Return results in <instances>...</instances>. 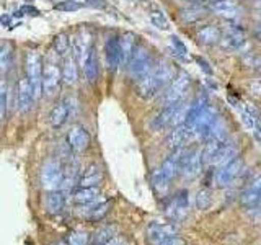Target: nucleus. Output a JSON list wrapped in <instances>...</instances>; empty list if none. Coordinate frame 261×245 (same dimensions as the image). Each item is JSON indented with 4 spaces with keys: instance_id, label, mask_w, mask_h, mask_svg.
<instances>
[{
    "instance_id": "f257e3e1",
    "label": "nucleus",
    "mask_w": 261,
    "mask_h": 245,
    "mask_svg": "<svg viewBox=\"0 0 261 245\" xmlns=\"http://www.w3.org/2000/svg\"><path fill=\"white\" fill-rule=\"evenodd\" d=\"M175 77H176V70L173 64H170L167 61L153 64L152 69L142 79L137 80L136 92L144 100H150V98L157 96Z\"/></svg>"
},
{
    "instance_id": "f03ea898",
    "label": "nucleus",
    "mask_w": 261,
    "mask_h": 245,
    "mask_svg": "<svg viewBox=\"0 0 261 245\" xmlns=\"http://www.w3.org/2000/svg\"><path fill=\"white\" fill-rule=\"evenodd\" d=\"M188 108H190V105H185L183 100L178 102V103H173V105L163 106V108L155 114L150 121L152 129L160 131V129L176 128L179 125H185Z\"/></svg>"
},
{
    "instance_id": "7ed1b4c3",
    "label": "nucleus",
    "mask_w": 261,
    "mask_h": 245,
    "mask_svg": "<svg viewBox=\"0 0 261 245\" xmlns=\"http://www.w3.org/2000/svg\"><path fill=\"white\" fill-rule=\"evenodd\" d=\"M185 149L179 147V149H175L168 157L163 160L162 165L155 170V174L152 177V183L157 190H165V188L170 185V182L176 177V174L181 168V159H183Z\"/></svg>"
},
{
    "instance_id": "20e7f679",
    "label": "nucleus",
    "mask_w": 261,
    "mask_h": 245,
    "mask_svg": "<svg viewBox=\"0 0 261 245\" xmlns=\"http://www.w3.org/2000/svg\"><path fill=\"white\" fill-rule=\"evenodd\" d=\"M190 82H191V79L186 72L176 74V77L160 92L159 105H162V108H163V106L181 102L188 92V88H190Z\"/></svg>"
},
{
    "instance_id": "39448f33",
    "label": "nucleus",
    "mask_w": 261,
    "mask_h": 245,
    "mask_svg": "<svg viewBox=\"0 0 261 245\" xmlns=\"http://www.w3.org/2000/svg\"><path fill=\"white\" fill-rule=\"evenodd\" d=\"M24 67H27V77L33 90V98L38 100V98L43 95V61H41V56L36 51H30L27 54V59H24Z\"/></svg>"
},
{
    "instance_id": "423d86ee",
    "label": "nucleus",
    "mask_w": 261,
    "mask_h": 245,
    "mask_svg": "<svg viewBox=\"0 0 261 245\" xmlns=\"http://www.w3.org/2000/svg\"><path fill=\"white\" fill-rule=\"evenodd\" d=\"M152 65H153V59H152V54L149 51V47L139 44L136 47L134 54L130 56L129 62H127V74H129L130 79L139 80L152 69Z\"/></svg>"
},
{
    "instance_id": "0eeeda50",
    "label": "nucleus",
    "mask_w": 261,
    "mask_h": 245,
    "mask_svg": "<svg viewBox=\"0 0 261 245\" xmlns=\"http://www.w3.org/2000/svg\"><path fill=\"white\" fill-rule=\"evenodd\" d=\"M64 168L59 160L49 159L41 167V185H43L47 191L61 190L64 183Z\"/></svg>"
},
{
    "instance_id": "6e6552de",
    "label": "nucleus",
    "mask_w": 261,
    "mask_h": 245,
    "mask_svg": "<svg viewBox=\"0 0 261 245\" xmlns=\"http://www.w3.org/2000/svg\"><path fill=\"white\" fill-rule=\"evenodd\" d=\"M202 165H204V155H202V149H198V147H194V149H185V154H183V159H181V175L185 178H194L201 174L202 170Z\"/></svg>"
},
{
    "instance_id": "1a4fd4ad",
    "label": "nucleus",
    "mask_w": 261,
    "mask_h": 245,
    "mask_svg": "<svg viewBox=\"0 0 261 245\" xmlns=\"http://www.w3.org/2000/svg\"><path fill=\"white\" fill-rule=\"evenodd\" d=\"M242 167H243V162H242L240 157H237V155L228 162H225L224 165H220L219 170L216 172L217 186H228V185H230L233 180L240 175Z\"/></svg>"
},
{
    "instance_id": "9d476101",
    "label": "nucleus",
    "mask_w": 261,
    "mask_h": 245,
    "mask_svg": "<svg viewBox=\"0 0 261 245\" xmlns=\"http://www.w3.org/2000/svg\"><path fill=\"white\" fill-rule=\"evenodd\" d=\"M62 82V72L59 65L54 62H47L43 69V92L47 96H53L59 92Z\"/></svg>"
},
{
    "instance_id": "9b49d317",
    "label": "nucleus",
    "mask_w": 261,
    "mask_h": 245,
    "mask_svg": "<svg viewBox=\"0 0 261 245\" xmlns=\"http://www.w3.org/2000/svg\"><path fill=\"white\" fill-rule=\"evenodd\" d=\"M219 121H220L219 111L214 108V106L209 105L207 108L202 111L199 119L196 121V125H194V136L196 137H204V139H206L209 136V133L212 131V128H214Z\"/></svg>"
},
{
    "instance_id": "f8f14e48",
    "label": "nucleus",
    "mask_w": 261,
    "mask_h": 245,
    "mask_svg": "<svg viewBox=\"0 0 261 245\" xmlns=\"http://www.w3.org/2000/svg\"><path fill=\"white\" fill-rule=\"evenodd\" d=\"M188 206H190V194L186 190H179L170 198L165 209L171 219H181L186 214Z\"/></svg>"
},
{
    "instance_id": "ddd939ff",
    "label": "nucleus",
    "mask_w": 261,
    "mask_h": 245,
    "mask_svg": "<svg viewBox=\"0 0 261 245\" xmlns=\"http://www.w3.org/2000/svg\"><path fill=\"white\" fill-rule=\"evenodd\" d=\"M194 136V129L190 128L188 125H179L176 128H173L168 133L167 139H165V144L170 147V149H179V147H183L188 141H191Z\"/></svg>"
},
{
    "instance_id": "4468645a",
    "label": "nucleus",
    "mask_w": 261,
    "mask_h": 245,
    "mask_svg": "<svg viewBox=\"0 0 261 245\" xmlns=\"http://www.w3.org/2000/svg\"><path fill=\"white\" fill-rule=\"evenodd\" d=\"M90 144V134L88 131L80 126V125H75L72 126L69 134H67V147L72 151V152H82L85 151Z\"/></svg>"
},
{
    "instance_id": "2eb2a0df",
    "label": "nucleus",
    "mask_w": 261,
    "mask_h": 245,
    "mask_svg": "<svg viewBox=\"0 0 261 245\" xmlns=\"http://www.w3.org/2000/svg\"><path fill=\"white\" fill-rule=\"evenodd\" d=\"M209 10L227 20H233L242 13V7L237 0H214L211 2Z\"/></svg>"
},
{
    "instance_id": "dca6fc26",
    "label": "nucleus",
    "mask_w": 261,
    "mask_h": 245,
    "mask_svg": "<svg viewBox=\"0 0 261 245\" xmlns=\"http://www.w3.org/2000/svg\"><path fill=\"white\" fill-rule=\"evenodd\" d=\"M35 102L33 98V90L28 82V77L24 76L18 80V87H16V108L20 113H24L31 108V103Z\"/></svg>"
},
{
    "instance_id": "f3484780",
    "label": "nucleus",
    "mask_w": 261,
    "mask_h": 245,
    "mask_svg": "<svg viewBox=\"0 0 261 245\" xmlns=\"http://www.w3.org/2000/svg\"><path fill=\"white\" fill-rule=\"evenodd\" d=\"M178 234V229L173 224L168 223H152L147 227V235L153 243H159L162 240H167L170 237H175Z\"/></svg>"
},
{
    "instance_id": "a211bd4d",
    "label": "nucleus",
    "mask_w": 261,
    "mask_h": 245,
    "mask_svg": "<svg viewBox=\"0 0 261 245\" xmlns=\"http://www.w3.org/2000/svg\"><path fill=\"white\" fill-rule=\"evenodd\" d=\"M207 15V8L204 7L202 4H190L183 7L181 10L178 12L179 16V21L185 23V24H193V23H198L199 20H202L204 16Z\"/></svg>"
},
{
    "instance_id": "6ab92c4d",
    "label": "nucleus",
    "mask_w": 261,
    "mask_h": 245,
    "mask_svg": "<svg viewBox=\"0 0 261 245\" xmlns=\"http://www.w3.org/2000/svg\"><path fill=\"white\" fill-rule=\"evenodd\" d=\"M222 46L227 49H232V51H239L247 43V38H245V31L243 28H240V24H232L228 27V33L225 35V38H222Z\"/></svg>"
},
{
    "instance_id": "aec40b11",
    "label": "nucleus",
    "mask_w": 261,
    "mask_h": 245,
    "mask_svg": "<svg viewBox=\"0 0 261 245\" xmlns=\"http://www.w3.org/2000/svg\"><path fill=\"white\" fill-rule=\"evenodd\" d=\"M105 57L106 64L111 70H116L121 65V47H119V38L110 36L105 43Z\"/></svg>"
},
{
    "instance_id": "412c9836",
    "label": "nucleus",
    "mask_w": 261,
    "mask_h": 245,
    "mask_svg": "<svg viewBox=\"0 0 261 245\" xmlns=\"http://www.w3.org/2000/svg\"><path fill=\"white\" fill-rule=\"evenodd\" d=\"M70 108H72V105L69 100H62L57 103L51 110V113H49V125L54 129H59L61 126H64L65 121L70 116Z\"/></svg>"
},
{
    "instance_id": "4be33fe9",
    "label": "nucleus",
    "mask_w": 261,
    "mask_h": 245,
    "mask_svg": "<svg viewBox=\"0 0 261 245\" xmlns=\"http://www.w3.org/2000/svg\"><path fill=\"white\" fill-rule=\"evenodd\" d=\"M196 39L204 46H214L222 41V31L217 24H204L196 33Z\"/></svg>"
},
{
    "instance_id": "5701e85b",
    "label": "nucleus",
    "mask_w": 261,
    "mask_h": 245,
    "mask_svg": "<svg viewBox=\"0 0 261 245\" xmlns=\"http://www.w3.org/2000/svg\"><path fill=\"white\" fill-rule=\"evenodd\" d=\"M209 106V100H207V96L201 93L194 98V100L190 103V108H188V114H186V121H185V125H188L190 128L194 129V125H196V121L199 119V116L202 114V111L206 110Z\"/></svg>"
},
{
    "instance_id": "b1692460",
    "label": "nucleus",
    "mask_w": 261,
    "mask_h": 245,
    "mask_svg": "<svg viewBox=\"0 0 261 245\" xmlns=\"http://www.w3.org/2000/svg\"><path fill=\"white\" fill-rule=\"evenodd\" d=\"M82 70H84V76L87 79V82H95L98 79V72H100V65H98V56H96V49L95 46H92V49L88 51V54L85 56V59L80 62Z\"/></svg>"
},
{
    "instance_id": "393cba45",
    "label": "nucleus",
    "mask_w": 261,
    "mask_h": 245,
    "mask_svg": "<svg viewBox=\"0 0 261 245\" xmlns=\"http://www.w3.org/2000/svg\"><path fill=\"white\" fill-rule=\"evenodd\" d=\"M65 194L61 190H54V191H49L44 198V209L49 212V214L57 216L61 214L65 208Z\"/></svg>"
},
{
    "instance_id": "a878e982",
    "label": "nucleus",
    "mask_w": 261,
    "mask_h": 245,
    "mask_svg": "<svg viewBox=\"0 0 261 245\" xmlns=\"http://www.w3.org/2000/svg\"><path fill=\"white\" fill-rule=\"evenodd\" d=\"M137 36L134 35V33L130 31H126L122 33V35L119 36V47H121V64L127 65L130 56L134 54L136 47H137Z\"/></svg>"
},
{
    "instance_id": "bb28decb",
    "label": "nucleus",
    "mask_w": 261,
    "mask_h": 245,
    "mask_svg": "<svg viewBox=\"0 0 261 245\" xmlns=\"http://www.w3.org/2000/svg\"><path fill=\"white\" fill-rule=\"evenodd\" d=\"M79 79V70H77V57L75 54L69 53L64 56V67H62V82L65 85H73Z\"/></svg>"
},
{
    "instance_id": "cd10ccee",
    "label": "nucleus",
    "mask_w": 261,
    "mask_h": 245,
    "mask_svg": "<svg viewBox=\"0 0 261 245\" xmlns=\"http://www.w3.org/2000/svg\"><path fill=\"white\" fill-rule=\"evenodd\" d=\"M103 180V170L98 163L88 165L79 178V186H98Z\"/></svg>"
},
{
    "instance_id": "c85d7f7f",
    "label": "nucleus",
    "mask_w": 261,
    "mask_h": 245,
    "mask_svg": "<svg viewBox=\"0 0 261 245\" xmlns=\"http://www.w3.org/2000/svg\"><path fill=\"white\" fill-rule=\"evenodd\" d=\"M92 36L87 31H80L75 36V41H73V49H75V57L79 59V62H82L85 59V56L88 54V51L92 49Z\"/></svg>"
},
{
    "instance_id": "c756f323",
    "label": "nucleus",
    "mask_w": 261,
    "mask_h": 245,
    "mask_svg": "<svg viewBox=\"0 0 261 245\" xmlns=\"http://www.w3.org/2000/svg\"><path fill=\"white\" fill-rule=\"evenodd\" d=\"M100 196V190L98 186H79L73 191V201L77 204H90L98 200Z\"/></svg>"
},
{
    "instance_id": "7c9ffc66",
    "label": "nucleus",
    "mask_w": 261,
    "mask_h": 245,
    "mask_svg": "<svg viewBox=\"0 0 261 245\" xmlns=\"http://www.w3.org/2000/svg\"><path fill=\"white\" fill-rule=\"evenodd\" d=\"M108 209H110V201H93L90 203V208L85 209V216L92 220H98L105 217Z\"/></svg>"
},
{
    "instance_id": "2f4dec72",
    "label": "nucleus",
    "mask_w": 261,
    "mask_h": 245,
    "mask_svg": "<svg viewBox=\"0 0 261 245\" xmlns=\"http://www.w3.org/2000/svg\"><path fill=\"white\" fill-rule=\"evenodd\" d=\"M235 154H237V149H235V144L232 141H227V144L217 152V155L214 159H212L211 163H214V165H224L225 162H228L230 159L235 157Z\"/></svg>"
},
{
    "instance_id": "473e14b6",
    "label": "nucleus",
    "mask_w": 261,
    "mask_h": 245,
    "mask_svg": "<svg viewBox=\"0 0 261 245\" xmlns=\"http://www.w3.org/2000/svg\"><path fill=\"white\" fill-rule=\"evenodd\" d=\"M12 65V46L0 43V76H5Z\"/></svg>"
},
{
    "instance_id": "72a5a7b5",
    "label": "nucleus",
    "mask_w": 261,
    "mask_h": 245,
    "mask_svg": "<svg viewBox=\"0 0 261 245\" xmlns=\"http://www.w3.org/2000/svg\"><path fill=\"white\" fill-rule=\"evenodd\" d=\"M149 16H150V21L153 23V27H157L159 30H168V20H167V16L165 13H163L160 8L157 7H152L150 8V12H149Z\"/></svg>"
},
{
    "instance_id": "f704fd0d",
    "label": "nucleus",
    "mask_w": 261,
    "mask_h": 245,
    "mask_svg": "<svg viewBox=\"0 0 261 245\" xmlns=\"http://www.w3.org/2000/svg\"><path fill=\"white\" fill-rule=\"evenodd\" d=\"M53 46H54V51L59 54V56H67L70 53V39L67 35H57L53 41Z\"/></svg>"
},
{
    "instance_id": "c9c22d12",
    "label": "nucleus",
    "mask_w": 261,
    "mask_h": 245,
    "mask_svg": "<svg viewBox=\"0 0 261 245\" xmlns=\"http://www.w3.org/2000/svg\"><path fill=\"white\" fill-rule=\"evenodd\" d=\"M114 235H116V227L114 226H103L101 229H98V231L95 232V242L105 245L108 240H111Z\"/></svg>"
},
{
    "instance_id": "e433bc0d",
    "label": "nucleus",
    "mask_w": 261,
    "mask_h": 245,
    "mask_svg": "<svg viewBox=\"0 0 261 245\" xmlns=\"http://www.w3.org/2000/svg\"><path fill=\"white\" fill-rule=\"evenodd\" d=\"M82 7H84V4L77 2V0H61L59 4L54 5V10L62 12V13H72V12L80 10Z\"/></svg>"
},
{
    "instance_id": "4c0bfd02",
    "label": "nucleus",
    "mask_w": 261,
    "mask_h": 245,
    "mask_svg": "<svg viewBox=\"0 0 261 245\" xmlns=\"http://www.w3.org/2000/svg\"><path fill=\"white\" fill-rule=\"evenodd\" d=\"M90 235L85 231H73L67 237V243L69 245H88Z\"/></svg>"
},
{
    "instance_id": "58836bf2",
    "label": "nucleus",
    "mask_w": 261,
    "mask_h": 245,
    "mask_svg": "<svg viewBox=\"0 0 261 245\" xmlns=\"http://www.w3.org/2000/svg\"><path fill=\"white\" fill-rule=\"evenodd\" d=\"M8 108V88L5 82H0V119L5 118Z\"/></svg>"
},
{
    "instance_id": "ea45409f",
    "label": "nucleus",
    "mask_w": 261,
    "mask_h": 245,
    "mask_svg": "<svg viewBox=\"0 0 261 245\" xmlns=\"http://www.w3.org/2000/svg\"><path fill=\"white\" fill-rule=\"evenodd\" d=\"M170 44H171V47H173V53L176 56H179V57L188 56V47L178 36H170Z\"/></svg>"
},
{
    "instance_id": "a19ab883",
    "label": "nucleus",
    "mask_w": 261,
    "mask_h": 245,
    "mask_svg": "<svg viewBox=\"0 0 261 245\" xmlns=\"http://www.w3.org/2000/svg\"><path fill=\"white\" fill-rule=\"evenodd\" d=\"M212 198H211V191L209 190H201L196 196V204H198L199 209H207L211 204Z\"/></svg>"
},
{
    "instance_id": "79ce46f5",
    "label": "nucleus",
    "mask_w": 261,
    "mask_h": 245,
    "mask_svg": "<svg viewBox=\"0 0 261 245\" xmlns=\"http://www.w3.org/2000/svg\"><path fill=\"white\" fill-rule=\"evenodd\" d=\"M196 62L199 64V67H201V69H202L204 72H206L207 76H212V67H211V65H209V62H207L206 59H204V57L198 56V57H196Z\"/></svg>"
},
{
    "instance_id": "37998d69",
    "label": "nucleus",
    "mask_w": 261,
    "mask_h": 245,
    "mask_svg": "<svg viewBox=\"0 0 261 245\" xmlns=\"http://www.w3.org/2000/svg\"><path fill=\"white\" fill-rule=\"evenodd\" d=\"M155 245H186V242L183 239H179V237H170V239L167 240H162L159 243H155Z\"/></svg>"
},
{
    "instance_id": "c03bdc74",
    "label": "nucleus",
    "mask_w": 261,
    "mask_h": 245,
    "mask_svg": "<svg viewBox=\"0 0 261 245\" xmlns=\"http://www.w3.org/2000/svg\"><path fill=\"white\" fill-rule=\"evenodd\" d=\"M250 209V216L253 219H256V220H261V200L255 204V206H251L248 208Z\"/></svg>"
},
{
    "instance_id": "a18cd8bd",
    "label": "nucleus",
    "mask_w": 261,
    "mask_h": 245,
    "mask_svg": "<svg viewBox=\"0 0 261 245\" xmlns=\"http://www.w3.org/2000/svg\"><path fill=\"white\" fill-rule=\"evenodd\" d=\"M21 13H27V15H31V16H38L39 10L36 7H33V5H24V7H21Z\"/></svg>"
},
{
    "instance_id": "49530a36",
    "label": "nucleus",
    "mask_w": 261,
    "mask_h": 245,
    "mask_svg": "<svg viewBox=\"0 0 261 245\" xmlns=\"http://www.w3.org/2000/svg\"><path fill=\"white\" fill-rule=\"evenodd\" d=\"M248 186H251L253 190H256V191H259V193H261V175H258V177L253 178Z\"/></svg>"
},
{
    "instance_id": "de8ad7c7",
    "label": "nucleus",
    "mask_w": 261,
    "mask_h": 245,
    "mask_svg": "<svg viewBox=\"0 0 261 245\" xmlns=\"http://www.w3.org/2000/svg\"><path fill=\"white\" fill-rule=\"evenodd\" d=\"M87 5L95 7V8H103L105 2H103V0H87Z\"/></svg>"
},
{
    "instance_id": "09e8293b",
    "label": "nucleus",
    "mask_w": 261,
    "mask_h": 245,
    "mask_svg": "<svg viewBox=\"0 0 261 245\" xmlns=\"http://www.w3.org/2000/svg\"><path fill=\"white\" fill-rule=\"evenodd\" d=\"M0 24H4V27L10 28L12 27V24H10V16H8V15H2V16H0Z\"/></svg>"
},
{
    "instance_id": "8fccbe9b",
    "label": "nucleus",
    "mask_w": 261,
    "mask_h": 245,
    "mask_svg": "<svg viewBox=\"0 0 261 245\" xmlns=\"http://www.w3.org/2000/svg\"><path fill=\"white\" fill-rule=\"evenodd\" d=\"M121 243H122V242H121L119 239H116V237H113V239H111V240H108L105 245H121Z\"/></svg>"
},
{
    "instance_id": "3c124183",
    "label": "nucleus",
    "mask_w": 261,
    "mask_h": 245,
    "mask_svg": "<svg viewBox=\"0 0 261 245\" xmlns=\"http://www.w3.org/2000/svg\"><path fill=\"white\" fill-rule=\"evenodd\" d=\"M255 36L258 39H261V23H259V27H256V30H255Z\"/></svg>"
},
{
    "instance_id": "603ef678",
    "label": "nucleus",
    "mask_w": 261,
    "mask_h": 245,
    "mask_svg": "<svg viewBox=\"0 0 261 245\" xmlns=\"http://www.w3.org/2000/svg\"><path fill=\"white\" fill-rule=\"evenodd\" d=\"M194 4H206V2H214V0H191Z\"/></svg>"
},
{
    "instance_id": "864d4df0",
    "label": "nucleus",
    "mask_w": 261,
    "mask_h": 245,
    "mask_svg": "<svg viewBox=\"0 0 261 245\" xmlns=\"http://www.w3.org/2000/svg\"><path fill=\"white\" fill-rule=\"evenodd\" d=\"M255 7L258 8V10H261V0H255Z\"/></svg>"
},
{
    "instance_id": "5fc2aeb1",
    "label": "nucleus",
    "mask_w": 261,
    "mask_h": 245,
    "mask_svg": "<svg viewBox=\"0 0 261 245\" xmlns=\"http://www.w3.org/2000/svg\"><path fill=\"white\" fill-rule=\"evenodd\" d=\"M54 245H64V243H61V242H59V243H54Z\"/></svg>"
},
{
    "instance_id": "6e6d98bb",
    "label": "nucleus",
    "mask_w": 261,
    "mask_h": 245,
    "mask_svg": "<svg viewBox=\"0 0 261 245\" xmlns=\"http://www.w3.org/2000/svg\"><path fill=\"white\" fill-rule=\"evenodd\" d=\"M93 245H103V243H93Z\"/></svg>"
},
{
    "instance_id": "4d7b16f0",
    "label": "nucleus",
    "mask_w": 261,
    "mask_h": 245,
    "mask_svg": "<svg viewBox=\"0 0 261 245\" xmlns=\"http://www.w3.org/2000/svg\"><path fill=\"white\" fill-rule=\"evenodd\" d=\"M259 74H261V65H259Z\"/></svg>"
},
{
    "instance_id": "13d9d810",
    "label": "nucleus",
    "mask_w": 261,
    "mask_h": 245,
    "mask_svg": "<svg viewBox=\"0 0 261 245\" xmlns=\"http://www.w3.org/2000/svg\"><path fill=\"white\" fill-rule=\"evenodd\" d=\"M46 2H51V0H46Z\"/></svg>"
},
{
    "instance_id": "bf43d9fd",
    "label": "nucleus",
    "mask_w": 261,
    "mask_h": 245,
    "mask_svg": "<svg viewBox=\"0 0 261 245\" xmlns=\"http://www.w3.org/2000/svg\"><path fill=\"white\" fill-rule=\"evenodd\" d=\"M127 2H130V0H127Z\"/></svg>"
}]
</instances>
